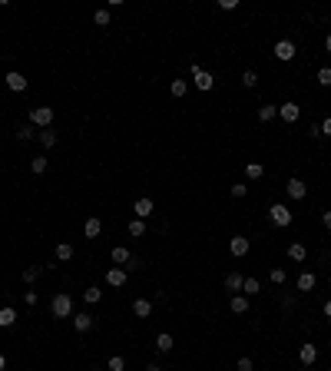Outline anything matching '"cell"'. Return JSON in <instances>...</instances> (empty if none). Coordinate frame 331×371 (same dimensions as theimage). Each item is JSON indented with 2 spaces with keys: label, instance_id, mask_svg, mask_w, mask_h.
<instances>
[{
  "label": "cell",
  "instance_id": "6da1fadb",
  "mask_svg": "<svg viewBox=\"0 0 331 371\" xmlns=\"http://www.w3.org/2000/svg\"><path fill=\"white\" fill-rule=\"evenodd\" d=\"M56 109L53 106H37L30 109V126H40V130H50V123H53Z\"/></svg>",
  "mask_w": 331,
  "mask_h": 371
},
{
  "label": "cell",
  "instance_id": "7a4b0ae2",
  "mask_svg": "<svg viewBox=\"0 0 331 371\" xmlns=\"http://www.w3.org/2000/svg\"><path fill=\"white\" fill-rule=\"evenodd\" d=\"M268 219H272V226L285 229V226H291V209H288V206H282V202H275V206L268 209Z\"/></svg>",
  "mask_w": 331,
  "mask_h": 371
},
{
  "label": "cell",
  "instance_id": "3957f363",
  "mask_svg": "<svg viewBox=\"0 0 331 371\" xmlns=\"http://www.w3.org/2000/svg\"><path fill=\"white\" fill-rule=\"evenodd\" d=\"M50 308H53L56 318H66L70 312H73V302H70V295H66V292H56L53 302H50Z\"/></svg>",
  "mask_w": 331,
  "mask_h": 371
},
{
  "label": "cell",
  "instance_id": "277c9868",
  "mask_svg": "<svg viewBox=\"0 0 331 371\" xmlns=\"http://www.w3.org/2000/svg\"><path fill=\"white\" fill-rule=\"evenodd\" d=\"M192 83H196L199 90H206V93H209V90L215 87V77H212V73H206V70H199V66L192 63Z\"/></svg>",
  "mask_w": 331,
  "mask_h": 371
},
{
  "label": "cell",
  "instance_id": "5b68a950",
  "mask_svg": "<svg viewBox=\"0 0 331 371\" xmlns=\"http://www.w3.org/2000/svg\"><path fill=\"white\" fill-rule=\"evenodd\" d=\"M272 53H275V60H282V63H288V60H295V53H298V50H295V44H291V40H278Z\"/></svg>",
  "mask_w": 331,
  "mask_h": 371
},
{
  "label": "cell",
  "instance_id": "8992f818",
  "mask_svg": "<svg viewBox=\"0 0 331 371\" xmlns=\"http://www.w3.org/2000/svg\"><path fill=\"white\" fill-rule=\"evenodd\" d=\"M248 249H252V242L245 239V235H232V242H229V252L235 255V259H242V255H248Z\"/></svg>",
  "mask_w": 331,
  "mask_h": 371
},
{
  "label": "cell",
  "instance_id": "52a82bcc",
  "mask_svg": "<svg viewBox=\"0 0 331 371\" xmlns=\"http://www.w3.org/2000/svg\"><path fill=\"white\" fill-rule=\"evenodd\" d=\"M285 192H288V199H305V196H308V186L301 183V179H288Z\"/></svg>",
  "mask_w": 331,
  "mask_h": 371
},
{
  "label": "cell",
  "instance_id": "ba28073f",
  "mask_svg": "<svg viewBox=\"0 0 331 371\" xmlns=\"http://www.w3.org/2000/svg\"><path fill=\"white\" fill-rule=\"evenodd\" d=\"M278 116H282L285 123H298L301 109H298V103H291V99H288V103H282V106H278Z\"/></svg>",
  "mask_w": 331,
  "mask_h": 371
},
{
  "label": "cell",
  "instance_id": "9c48e42d",
  "mask_svg": "<svg viewBox=\"0 0 331 371\" xmlns=\"http://www.w3.org/2000/svg\"><path fill=\"white\" fill-rule=\"evenodd\" d=\"M7 90L23 93V90H27V77H23V73H17V70H10V73H7Z\"/></svg>",
  "mask_w": 331,
  "mask_h": 371
},
{
  "label": "cell",
  "instance_id": "30bf717a",
  "mask_svg": "<svg viewBox=\"0 0 331 371\" xmlns=\"http://www.w3.org/2000/svg\"><path fill=\"white\" fill-rule=\"evenodd\" d=\"M132 212H136V219H146V216H153V199H149V196L136 199V202H132Z\"/></svg>",
  "mask_w": 331,
  "mask_h": 371
},
{
  "label": "cell",
  "instance_id": "8fae6325",
  "mask_svg": "<svg viewBox=\"0 0 331 371\" xmlns=\"http://www.w3.org/2000/svg\"><path fill=\"white\" fill-rule=\"evenodd\" d=\"M106 285H113V288H120V285H126V269H120V265H113L110 272H106Z\"/></svg>",
  "mask_w": 331,
  "mask_h": 371
},
{
  "label": "cell",
  "instance_id": "7c38bea8",
  "mask_svg": "<svg viewBox=\"0 0 331 371\" xmlns=\"http://www.w3.org/2000/svg\"><path fill=\"white\" fill-rule=\"evenodd\" d=\"M298 361H301V365H315V361H318V348H315V345H301V348H298Z\"/></svg>",
  "mask_w": 331,
  "mask_h": 371
},
{
  "label": "cell",
  "instance_id": "4fadbf2b",
  "mask_svg": "<svg viewBox=\"0 0 331 371\" xmlns=\"http://www.w3.org/2000/svg\"><path fill=\"white\" fill-rule=\"evenodd\" d=\"M132 312H136V318H149L153 315V302H149V298H136V302H132Z\"/></svg>",
  "mask_w": 331,
  "mask_h": 371
},
{
  "label": "cell",
  "instance_id": "5bb4252c",
  "mask_svg": "<svg viewBox=\"0 0 331 371\" xmlns=\"http://www.w3.org/2000/svg\"><path fill=\"white\" fill-rule=\"evenodd\" d=\"M83 232H86V239H99V232H103V222H99L96 216H89L86 226H83Z\"/></svg>",
  "mask_w": 331,
  "mask_h": 371
},
{
  "label": "cell",
  "instance_id": "9a60e30c",
  "mask_svg": "<svg viewBox=\"0 0 331 371\" xmlns=\"http://www.w3.org/2000/svg\"><path fill=\"white\" fill-rule=\"evenodd\" d=\"M305 255H308V249H305L301 242H291V245H288V259H291V262H305Z\"/></svg>",
  "mask_w": 331,
  "mask_h": 371
},
{
  "label": "cell",
  "instance_id": "2e32d148",
  "mask_svg": "<svg viewBox=\"0 0 331 371\" xmlns=\"http://www.w3.org/2000/svg\"><path fill=\"white\" fill-rule=\"evenodd\" d=\"M73 328H77V331H89V328H93V315H86V312L73 315Z\"/></svg>",
  "mask_w": 331,
  "mask_h": 371
},
{
  "label": "cell",
  "instance_id": "e0dca14e",
  "mask_svg": "<svg viewBox=\"0 0 331 371\" xmlns=\"http://www.w3.org/2000/svg\"><path fill=\"white\" fill-rule=\"evenodd\" d=\"M229 308L235 312V315H245V312H248V295H235Z\"/></svg>",
  "mask_w": 331,
  "mask_h": 371
},
{
  "label": "cell",
  "instance_id": "ac0fdd59",
  "mask_svg": "<svg viewBox=\"0 0 331 371\" xmlns=\"http://www.w3.org/2000/svg\"><path fill=\"white\" fill-rule=\"evenodd\" d=\"M242 282H245V278H242L239 272H229V275H225V288H229V292H242Z\"/></svg>",
  "mask_w": 331,
  "mask_h": 371
},
{
  "label": "cell",
  "instance_id": "d6986e66",
  "mask_svg": "<svg viewBox=\"0 0 331 371\" xmlns=\"http://www.w3.org/2000/svg\"><path fill=\"white\" fill-rule=\"evenodd\" d=\"M172 345H176V341H172L169 331H159V335H156V348L159 351H172Z\"/></svg>",
  "mask_w": 331,
  "mask_h": 371
},
{
  "label": "cell",
  "instance_id": "ffe728a7",
  "mask_svg": "<svg viewBox=\"0 0 331 371\" xmlns=\"http://www.w3.org/2000/svg\"><path fill=\"white\" fill-rule=\"evenodd\" d=\"M13 322H17V312H13L10 305H3L0 308V328H10Z\"/></svg>",
  "mask_w": 331,
  "mask_h": 371
},
{
  "label": "cell",
  "instance_id": "44dd1931",
  "mask_svg": "<svg viewBox=\"0 0 331 371\" xmlns=\"http://www.w3.org/2000/svg\"><path fill=\"white\" fill-rule=\"evenodd\" d=\"M262 176H265V166L262 163H248V166H245V179H252V183H255V179H262Z\"/></svg>",
  "mask_w": 331,
  "mask_h": 371
},
{
  "label": "cell",
  "instance_id": "7402d4cb",
  "mask_svg": "<svg viewBox=\"0 0 331 371\" xmlns=\"http://www.w3.org/2000/svg\"><path fill=\"white\" fill-rule=\"evenodd\" d=\"M311 288H315V275L301 272V275H298V292H311Z\"/></svg>",
  "mask_w": 331,
  "mask_h": 371
},
{
  "label": "cell",
  "instance_id": "603a6c76",
  "mask_svg": "<svg viewBox=\"0 0 331 371\" xmlns=\"http://www.w3.org/2000/svg\"><path fill=\"white\" fill-rule=\"evenodd\" d=\"M113 262H116V265H126V262H132L129 249H123V245H116V249H113Z\"/></svg>",
  "mask_w": 331,
  "mask_h": 371
},
{
  "label": "cell",
  "instance_id": "cb8c5ba5",
  "mask_svg": "<svg viewBox=\"0 0 331 371\" xmlns=\"http://www.w3.org/2000/svg\"><path fill=\"white\" fill-rule=\"evenodd\" d=\"M37 136H40V142H43L46 149H53L56 142H60V136H56V133H53V130H43V133H37Z\"/></svg>",
  "mask_w": 331,
  "mask_h": 371
},
{
  "label": "cell",
  "instance_id": "d4e9b609",
  "mask_svg": "<svg viewBox=\"0 0 331 371\" xmlns=\"http://www.w3.org/2000/svg\"><path fill=\"white\" fill-rule=\"evenodd\" d=\"M56 259H60V262H70V259H73V245H70V242H60V245H56Z\"/></svg>",
  "mask_w": 331,
  "mask_h": 371
},
{
  "label": "cell",
  "instance_id": "484cf974",
  "mask_svg": "<svg viewBox=\"0 0 331 371\" xmlns=\"http://www.w3.org/2000/svg\"><path fill=\"white\" fill-rule=\"evenodd\" d=\"M129 235H132V239H143V235H146V222H143V219H132V222H129Z\"/></svg>",
  "mask_w": 331,
  "mask_h": 371
},
{
  "label": "cell",
  "instance_id": "4316f807",
  "mask_svg": "<svg viewBox=\"0 0 331 371\" xmlns=\"http://www.w3.org/2000/svg\"><path fill=\"white\" fill-rule=\"evenodd\" d=\"M275 116H278V106H262V109H258V120H262V123H272Z\"/></svg>",
  "mask_w": 331,
  "mask_h": 371
},
{
  "label": "cell",
  "instance_id": "83f0119b",
  "mask_svg": "<svg viewBox=\"0 0 331 371\" xmlns=\"http://www.w3.org/2000/svg\"><path fill=\"white\" fill-rule=\"evenodd\" d=\"M169 90H172V96H186L189 83H186V80H172V87H169Z\"/></svg>",
  "mask_w": 331,
  "mask_h": 371
},
{
  "label": "cell",
  "instance_id": "f1b7e54d",
  "mask_svg": "<svg viewBox=\"0 0 331 371\" xmlns=\"http://www.w3.org/2000/svg\"><path fill=\"white\" fill-rule=\"evenodd\" d=\"M30 169H33V176L46 173V156H37V159H30Z\"/></svg>",
  "mask_w": 331,
  "mask_h": 371
},
{
  "label": "cell",
  "instance_id": "f546056e",
  "mask_svg": "<svg viewBox=\"0 0 331 371\" xmlns=\"http://www.w3.org/2000/svg\"><path fill=\"white\" fill-rule=\"evenodd\" d=\"M258 288H262V285H258V278H245V282H242V292H245V295H258Z\"/></svg>",
  "mask_w": 331,
  "mask_h": 371
},
{
  "label": "cell",
  "instance_id": "4dcf8cb0",
  "mask_svg": "<svg viewBox=\"0 0 331 371\" xmlns=\"http://www.w3.org/2000/svg\"><path fill=\"white\" fill-rule=\"evenodd\" d=\"M93 23L96 27H110V10H96L93 13Z\"/></svg>",
  "mask_w": 331,
  "mask_h": 371
},
{
  "label": "cell",
  "instance_id": "1f68e13d",
  "mask_svg": "<svg viewBox=\"0 0 331 371\" xmlns=\"http://www.w3.org/2000/svg\"><path fill=\"white\" fill-rule=\"evenodd\" d=\"M242 83H245L248 90L258 87V73H255V70H245V73H242Z\"/></svg>",
  "mask_w": 331,
  "mask_h": 371
},
{
  "label": "cell",
  "instance_id": "d6a6232c",
  "mask_svg": "<svg viewBox=\"0 0 331 371\" xmlns=\"http://www.w3.org/2000/svg\"><path fill=\"white\" fill-rule=\"evenodd\" d=\"M110 371H126V358H123V355H113L110 358Z\"/></svg>",
  "mask_w": 331,
  "mask_h": 371
},
{
  "label": "cell",
  "instance_id": "836d02e7",
  "mask_svg": "<svg viewBox=\"0 0 331 371\" xmlns=\"http://www.w3.org/2000/svg\"><path fill=\"white\" fill-rule=\"evenodd\" d=\"M83 298H86V302H99V298H103V292H99L96 285H89L86 292H83Z\"/></svg>",
  "mask_w": 331,
  "mask_h": 371
},
{
  "label": "cell",
  "instance_id": "e575fe53",
  "mask_svg": "<svg viewBox=\"0 0 331 371\" xmlns=\"http://www.w3.org/2000/svg\"><path fill=\"white\" fill-rule=\"evenodd\" d=\"M318 83L321 87H331V66H321L318 70Z\"/></svg>",
  "mask_w": 331,
  "mask_h": 371
},
{
  "label": "cell",
  "instance_id": "d590c367",
  "mask_svg": "<svg viewBox=\"0 0 331 371\" xmlns=\"http://www.w3.org/2000/svg\"><path fill=\"white\" fill-rule=\"evenodd\" d=\"M37 278H40V269H37V265L23 269V282H37Z\"/></svg>",
  "mask_w": 331,
  "mask_h": 371
},
{
  "label": "cell",
  "instance_id": "8d00e7d4",
  "mask_svg": "<svg viewBox=\"0 0 331 371\" xmlns=\"http://www.w3.org/2000/svg\"><path fill=\"white\" fill-rule=\"evenodd\" d=\"M17 139H23V142H27V139H33V126H30V123H27V126H20V130H17Z\"/></svg>",
  "mask_w": 331,
  "mask_h": 371
},
{
  "label": "cell",
  "instance_id": "74e56055",
  "mask_svg": "<svg viewBox=\"0 0 331 371\" xmlns=\"http://www.w3.org/2000/svg\"><path fill=\"white\" fill-rule=\"evenodd\" d=\"M285 278H288L285 269H272V282H275V285H285Z\"/></svg>",
  "mask_w": 331,
  "mask_h": 371
},
{
  "label": "cell",
  "instance_id": "f35d334b",
  "mask_svg": "<svg viewBox=\"0 0 331 371\" xmlns=\"http://www.w3.org/2000/svg\"><path fill=\"white\" fill-rule=\"evenodd\" d=\"M245 192H248V186H245V183H235V186H232V196H235V199H242Z\"/></svg>",
  "mask_w": 331,
  "mask_h": 371
},
{
  "label": "cell",
  "instance_id": "ab89813d",
  "mask_svg": "<svg viewBox=\"0 0 331 371\" xmlns=\"http://www.w3.org/2000/svg\"><path fill=\"white\" fill-rule=\"evenodd\" d=\"M239 371H252V358H239Z\"/></svg>",
  "mask_w": 331,
  "mask_h": 371
},
{
  "label": "cell",
  "instance_id": "60d3db41",
  "mask_svg": "<svg viewBox=\"0 0 331 371\" xmlns=\"http://www.w3.org/2000/svg\"><path fill=\"white\" fill-rule=\"evenodd\" d=\"M318 130H321V136H331V116H328V120H325V123H321Z\"/></svg>",
  "mask_w": 331,
  "mask_h": 371
},
{
  "label": "cell",
  "instance_id": "b9f144b4",
  "mask_svg": "<svg viewBox=\"0 0 331 371\" xmlns=\"http://www.w3.org/2000/svg\"><path fill=\"white\" fill-rule=\"evenodd\" d=\"M23 302H27V305L33 308V305H37V292H27V295H23Z\"/></svg>",
  "mask_w": 331,
  "mask_h": 371
},
{
  "label": "cell",
  "instance_id": "7bdbcfd3",
  "mask_svg": "<svg viewBox=\"0 0 331 371\" xmlns=\"http://www.w3.org/2000/svg\"><path fill=\"white\" fill-rule=\"evenodd\" d=\"M321 222H325V229H331V212H321Z\"/></svg>",
  "mask_w": 331,
  "mask_h": 371
},
{
  "label": "cell",
  "instance_id": "ee69618b",
  "mask_svg": "<svg viewBox=\"0 0 331 371\" xmlns=\"http://www.w3.org/2000/svg\"><path fill=\"white\" fill-rule=\"evenodd\" d=\"M146 371H163V368H159L156 361H149V365H146Z\"/></svg>",
  "mask_w": 331,
  "mask_h": 371
},
{
  "label": "cell",
  "instance_id": "f6af8a7d",
  "mask_svg": "<svg viewBox=\"0 0 331 371\" xmlns=\"http://www.w3.org/2000/svg\"><path fill=\"white\" fill-rule=\"evenodd\" d=\"M325 315H328V318H331V302H325Z\"/></svg>",
  "mask_w": 331,
  "mask_h": 371
},
{
  "label": "cell",
  "instance_id": "bcb514c9",
  "mask_svg": "<svg viewBox=\"0 0 331 371\" xmlns=\"http://www.w3.org/2000/svg\"><path fill=\"white\" fill-rule=\"evenodd\" d=\"M3 368H7V358H3V355H0V371H3Z\"/></svg>",
  "mask_w": 331,
  "mask_h": 371
},
{
  "label": "cell",
  "instance_id": "7dc6e473",
  "mask_svg": "<svg viewBox=\"0 0 331 371\" xmlns=\"http://www.w3.org/2000/svg\"><path fill=\"white\" fill-rule=\"evenodd\" d=\"M325 46H328V53H331V37H328V40H325Z\"/></svg>",
  "mask_w": 331,
  "mask_h": 371
}]
</instances>
